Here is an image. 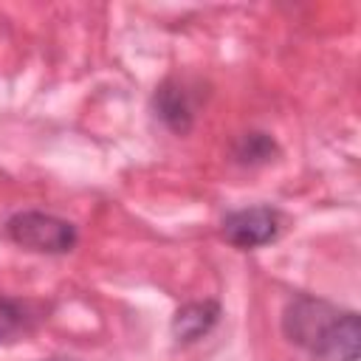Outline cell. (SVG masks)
Segmentation results:
<instances>
[{
    "label": "cell",
    "instance_id": "cell-1",
    "mask_svg": "<svg viewBox=\"0 0 361 361\" xmlns=\"http://www.w3.org/2000/svg\"><path fill=\"white\" fill-rule=\"evenodd\" d=\"M282 333L310 361H358L361 322L327 299L296 293L282 310Z\"/></svg>",
    "mask_w": 361,
    "mask_h": 361
},
{
    "label": "cell",
    "instance_id": "cell-2",
    "mask_svg": "<svg viewBox=\"0 0 361 361\" xmlns=\"http://www.w3.org/2000/svg\"><path fill=\"white\" fill-rule=\"evenodd\" d=\"M6 234L14 245L37 254H68L73 251L79 234L71 220L48 212H17L6 220Z\"/></svg>",
    "mask_w": 361,
    "mask_h": 361
},
{
    "label": "cell",
    "instance_id": "cell-3",
    "mask_svg": "<svg viewBox=\"0 0 361 361\" xmlns=\"http://www.w3.org/2000/svg\"><path fill=\"white\" fill-rule=\"evenodd\" d=\"M282 226H285L282 212L259 203V206H245V209L228 212L220 223V231H223L226 243H231L234 248L251 251V248L274 243L282 234Z\"/></svg>",
    "mask_w": 361,
    "mask_h": 361
},
{
    "label": "cell",
    "instance_id": "cell-4",
    "mask_svg": "<svg viewBox=\"0 0 361 361\" xmlns=\"http://www.w3.org/2000/svg\"><path fill=\"white\" fill-rule=\"evenodd\" d=\"M152 107H155V116L178 135L189 133L192 130V121H195V104L189 99V90L175 82V79H166L155 96H152Z\"/></svg>",
    "mask_w": 361,
    "mask_h": 361
},
{
    "label": "cell",
    "instance_id": "cell-5",
    "mask_svg": "<svg viewBox=\"0 0 361 361\" xmlns=\"http://www.w3.org/2000/svg\"><path fill=\"white\" fill-rule=\"evenodd\" d=\"M220 322V305L214 299H197V302H186L183 307H178V313L172 316V336L180 344H192L197 338H203L206 333H212V327Z\"/></svg>",
    "mask_w": 361,
    "mask_h": 361
},
{
    "label": "cell",
    "instance_id": "cell-6",
    "mask_svg": "<svg viewBox=\"0 0 361 361\" xmlns=\"http://www.w3.org/2000/svg\"><path fill=\"white\" fill-rule=\"evenodd\" d=\"M37 319H39V313L34 310L31 302L0 296V344L17 341L20 336L31 333L34 324H37Z\"/></svg>",
    "mask_w": 361,
    "mask_h": 361
},
{
    "label": "cell",
    "instance_id": "cell-7",
    "mask_svg": "<svg viewBox=\"0 0 361 361\" xmlns=\"http://www.w3.org/2000/svg\"><path fill=\"white\" fill-rule=\"evenodd\" d=\"M274 152H276V144L265 133H245V135H240V141L234 147V155L240 164H265V161H271Z\"/></svg>",
    "mask_w": 361,
    "mask_h": 361
},
{
    "label": "cell",
    "instance_id": "cell-8",
    "mask_svg": "<svg viewBox=\"0 0 361 361\" xmlns=\"http://www.w3.org/2000/svg\"><path fill=\"white\" fill-rule=\"evenodd\" d=\"M42 361H79V358H42Z\"/></svg>",
    "mask_w": 361,
    "mask_h": 361
}]
</instances>
